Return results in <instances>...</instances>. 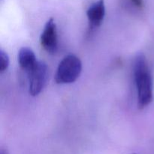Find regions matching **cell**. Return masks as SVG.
<instances>
[{
    "label": "cell",
    "mask_w": 154,
    "mask_h": 154,
    "mask_svg": "<svg viewBox=\"0 0 154 154\" xmlns=\"http://www.w3.org/2000/svg\"><path fill=\"white\" fill-rule=\"evenodd\" d=\"M105 15V5L104 0H99L89 7L87 16L89 23L93 28L99 27L103 22Z\"/></svg>",
    "instance_id": "obj_5"
},
{
    "label": "cell",
    "mask_w": 154,
    "mask_h": 154,
    "mask_svg": "<svg viewBox=\"0 0 154 154\" xmlns=\"http://www.w3.org/2000/svg\"><path fill=\"white\" fill-rule=\"evenodd\" d=\"M41 45L46 52L54 54L58 49L57 28L55 21L51 18L46 23L43 32L41 35Z\"/></svg>",
    "instance_id": "obj_4"
},
{
    "label": "cell",
    "mask_w": 154,
    "mask_h": 154,
    "mask_svg": "<svg viewBox=\"0 0 154 154\" xmlns=\"http://www.w3.org/2000/svg\"><path fill=\"white\" fill-rule=\"evenodd\" d=\"M18 62L20 66L27 74L34 68L37 60L34 52L29 48H22L18 53Z\"/></svg>",
    "instance_id": "obj_6"
},
{
    "label": "cell",
    "mask_w": 154,
    "mask_h": 154,
    "mask_svg": "<svg viewBox=\"0 0 154 154\" xmlns=\"http://www.w3.org/2000/svg\"><path fill=\"white\" fill-rule=\"evenodd\" d=\"M0 154H9V153H8V151L7 149L1 148V150H0Z\"/></svg>",
    "instance_id": "obj_9"
},
{
    "label": "cell",
    "mask_w": 154,
    "mask_h": 154,
    "mask_svg": "<svg viewBox=\"0 0 154 154\" xmlns=\"http://www.w3.org/2000/svg\"><path fill=\"white\" fill-rule=\"evenodd\" d=\"M82 70L81 60L73 54H69L62 60L57 68L55 81L59 84H71L76 81Z\"/></svg>",
    "instance_id": "obj_2"
},
{
    "label": "cell",
    "mask_w": 154,
    "mask_h": 154,
    "mask_svg": "<svg viewBox=\"0 0 154 154\" xmlns=\"http://www.w3.org/2000/svg\"><path fill=\"white\" fill-rule=\"evenodd\" d=\"M134 75L138 93V105L142 109L151 103L153 97V77L147 60L142 54L135 57Z\"/></svg>",
    "instance_id": "obj_1"
},
{
    "label": "cell",
    "mask_w": 154,
    "mask_h": 154,
    "mask_svg": "<svg viewBox=\"0 0 154 154\" xmlns=\"http://www.w3.org/2000/svg\"><path fill=\"white\" fill-rule=\"evenodd\" d=\"M131 1L136 7L140 8L144 6V0H131Z\"/></svg>",
    "instance_id": "obj_8"
},
{
    "label": "cell",
    "mask_w": 154,
    "mask_h": 154,
    "mask_svg": "<svg viewBox=\"0 0 154 154\" xmlns=\"http://www.w3.org/2000/svg\"><path fill=\"white\" fill-rule=\"evenodd\" d=\"M9 66V57L3 50L0 51V72L3 73Z\"/></svg>",
    "instance_id": "obj_7"
},
{
    "label": "cell",
    "mask_w": 154,
    "mask_h": 154,
    "mask_svg": "<svg viewBox=\"0 0 154 154\" xmlns=\"http://www.w3.org/2000/svg\"><path fill=\"white\" fill-rule=\"evenodd\" d=\"M29 91L32 96H36L43 90L48 78V69L45 63L38 61L35 66L29 72Z\"/></svg>",
    "instance_id": "obj_3"
}]
</instances>
